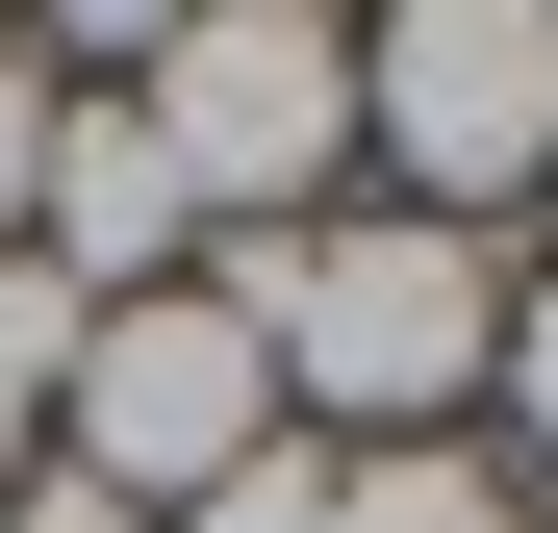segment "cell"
Instances as JSON below:
<instances>
[{"mask_svg": "<svg viewBox=\"0 0 558 533\" xmlns=\"http://www.w3.org/2000/svg\"><path fill=\"white\" fill-rule=\"evenodd\" d=\"M204 305L279 355V432L330 407V458H432L457 407L508 381V254H457L407 204H330V229H229Z\"/></svg>", "mask_w": 558, "mask_h": 533, "instance_id": "obj_1", "label": "cell"}, {"mask_svg": "<svg viewBox=\"0 0 558 533\" xmlns=\"http://www.w3.org/2000/svg\"><path fill=\"white\" fill-rule=\"evenodd\" d=\"M355 178L483 254L558 178V0H407V26H355Z\"/></svg>", "mask_w": 558, "mask_h": 533, "instance_id": "obj_2", "label": "cell"}, {"mask_svg": "<svg viewBox=\"0 0 558 533\" xmlns=\"http://www.w3.org/2000/svg\"><path fill=\"white\" fill-rule=\"evenodd\" d=\"M153 153H178V204L229 229H330V178H355V26L330 0H229V26H153Z\"/></svg>", "mask_w": 558, "mask_h": 533, "instance_id": "obj_3", "label": "cell"}, {"mask_svg": "<svg viewBox=\"0 0 558 533\" xmlns=\"http://www.w3.org/2000/svg\"><path fill=\"white\" fill-rule=\"evenodd\" d=\"M51 407H76V483H102V508H153V533L204 508L229 458H279V355H254V330H229L204 280H153V305H102Z\"/></svg>", "mask_w": 558, "mask_h": 533, "instance_id": "obj_4", "label": "cell"}, {"mask_svg": "<svg viewBox=\"0 0 558 533\" xmlns=\"http://www.w3.org/2000/svg\"><path fill=\"white\" fill-rule=\"evenodd\" d=\"M330 533H533V508H508V458L432 432V458H330Z\"/></svg>", "mask_w": 558, "mask_h": 533, "instance_id": "obj_5", "label": "cell"}, {"mask_svg": "<svg viewBox=\"0 0 558 533\" xmlns=\"http://www.w3.org/2000/svg\"><path fill=\"white\" fill-rule=\"evenodd\" d=\"M76 330H102V305H76V280H51V254H0V432H26V407L76 381Z\"/></svg>", "mask_w": 558, "mask_h": 533, "instance_id": "obj_6", "label": "cell"}, {"mask_svg": "<svg viewBox=\"0 0 558 533\" xmlns=\"http://www.w3.org/2000/svg\"><path fill=\"white\" fill-rule=\"evenodd\" d=\"M26 178H51V51L0 26V254H26Z\"/></svg>", "mask_w": 558, "mask_h": 533, "instance_id": "obj_7", "label": "cell"}, {"mask_svg": "<svg viewBox=\"0 0 558 533\" xmlns=\"http://www.w3.org/2000/svg\"><path fill=\"white\" fill-rule=\"evenodd\" d=\"M508 432L558 458V280H508Z\"/></svg>", "mask_w": 558, "mask_h": 533, "instance_id": "obj_8", "label": "cell"}, {"mask_svg": "<svg viewBox=\"0 0 558 533\" xmlns=\"http://www.w3.org/2000/svg\"><path fill=\"white\" fill-rule=\"evenodd\" d=\"M0 533H153V508H102L76 458H26V483H0Z\"/></svg>", "mask_w": 558, "mask_h": 533, "instance_id": "obj_9", "label": "cell"}, {"mask_svg": "<svg viewBox=\"0 0 558 533\" xmlns=\"http://www.w3.org/2000/svg\"><path fill=\"white\" fill-rule=\"evenodd\" d=\"M0 483H26V432H0Z\"/></svg>", "mask_w": 558, "mask_h": 533, "instance_id": "obj_10", "label": "cell"}]
</instances>
